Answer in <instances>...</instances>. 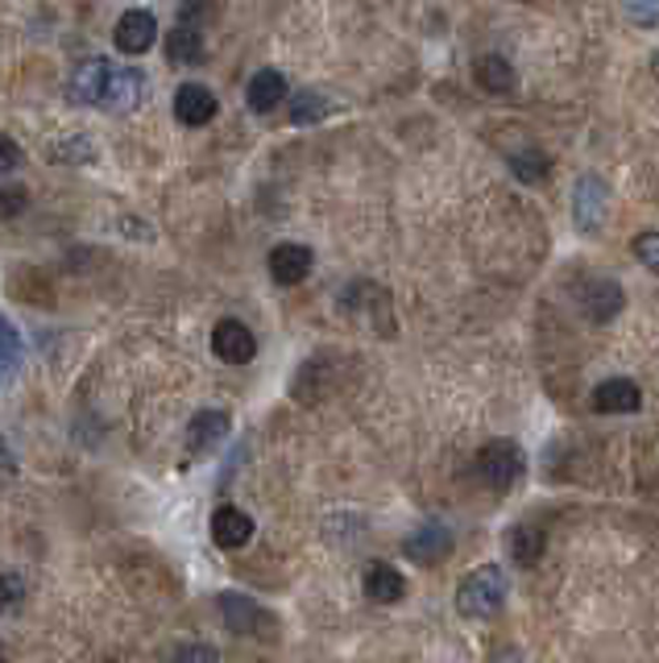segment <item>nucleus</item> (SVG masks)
<instances>
[{
    "instance_id": "obj_1",
    "label": "nucleus",
    "mask_w": 659,
    "mask_h": 663,
    "mask_svg": "<svg viewBox=\"0 0 659 663\" xmlns=\"http://www.w3.org/2000/svg\"><path fill=\"white\" fill-rule=\"evenodd\" d=\"M507 594H510L507 573L498 564H481V568H474L469 577L460 580L457 610L465 618H493V613L507 606Z\"/></svg>"
},
{
    "instance_id": "obj_2",
    "label": "nucleus",
    "mask_w": 659,
    "mask_h": 663,
    "mask_svg": "<svg viewBox=\"0 0 659 663\" xmlns=\"http://www.w3.org/2000/svg\"><path fill=\"white\" fill-rule=\"evenodd\" d=\"M527 473V460L519 452V443L510 440H493L477 452V481L493 493H507L519 477Z\"/></svg>"
},
{
    "instance_id": "obj_3",
    "label": "nucleus",
    "mask_w": 659,
    "mask_h": 663,
    "mask_svg": "<svg viewBox=\"0 0 659 663\" xmlns=\"http://www.w3.org/2000/svg\"><path fill=\"white\" fill-rule=\"evenodd\" d=\"M212 353H216L224 365H249V361L257 357L254 332L241 320H220L216 332H212Z\"/></svg>"
},
{
    "instance_id": "obj_4",
    "label": "nucleus",
    "mask_w": 659,
    "mask_h": 663,
    "mask_svg": "<svg viewBox=\"0 0 659 663\" xmlns=\"http://www.w3.org/2000/svg\"><path fill=\"white\" fill-rule=\"evenodd\" d=\"M573 212H576V224L589 233V228H602L606 224V212H609V191L606 183L597 179V174H585L581 183H576V200H573Z\"/></svg>"
},
{
    "instance_id": "obj_5",
    "label": "nucleus",
    "mask_w": 659,
    "mask_h": 663,
    "mask_svg": "<svg viewBox=\"0 0 659 663\" xmlns=\"http://www.w3.org/2000/svg\"><path fill=\"white\" fill-rule=\"evenodd\" d=\"M403 552L415 564H427V568H432V564H444L453 556V531L439 527V523H427V527H419L406 539Z\"/></svg>"
},
{
    "instance_id": "obj_6",
    "label": "nucleus",
    "mask_w": 659,
    "mask_h": 663,
    "mask_svg": "<svg viewBox=\"0 0 659 663\" xmlns=\"http://www.w3.org/2000/svg\"><path fill=\"white\" fill-rule=\"evenodd\" d=\"M153 38H158V21H153V13H146V9H129V13L117 21L113 42H117L120 54H146L153 46Z\"/></svg>"
},
{
    "instance_id": "obj_7",
    "label": "nucleus",
    "mask_w": 659,
    "mask_h": 663,
    "mask_svg": "<svg viewBox=\"0 0 659 663\" xmlns=\"http://www.w3.org/2000/svg\"><path fill=\"white\" fill-rule=\"evenodd\" d=\"M623 303H626V295H623V287H618L614 278H593L589 287L581 290V307H585V316H589L593 323L618 320Z\"/></svg>"
},
{
    "instance_id": "obj_8",
    "label": "nucleus",
    "mask_w": 659,
    "mask_h": 663,
    "mask_svg": "<svg viewBox=\"0 0 659 663\" xmlns=\"http://www.w3.org/2000/svg\"><path fill=\"white\" fill-rule=\"evenodd\" d=\"M642 407V391L630 377H609L593 391V410L602 415H635Z\"/></svg>"
},
{
    "instance_id": "obj_9",
    "label": "nucleus",
    "mask_w": 659,
    "mask_h": 663,
    "mask_svg": "<svg viewBox=\"0 0 659 663\" xmlns=\"http://www.w3.org/2000/svg\"><path fill=\"white\" fill-rule=\"evenodd\" d=\"M108 79H113V63L108 58H84L75 67V75H71V92H75L79 104H104Z\"/></svg>"
},
{
    "instance_id": "obj_10",
    "label": "nucleus",
    "mask_w": 659,
    "mask_h": 663,
    "mask_svg": "<svg viewBox=\"0 0 659 663\" xmlns=\"http://www.w3.org/2000/svg\"><path fill=\"white\" fill-rule=\"evenodd\" d=\"M311 249L307 245H295V240H287V245H278L270 254V278L278 282V287H295V282H304L307 274H311Z\"/></svg>"
},
{
    "instance_id": "obj_11",
    "label": "nucleus",
    "mask_w": 659,
    "mask_h": 663,
    "mask_svg": "<svg viewBox=\"0 0 659 663\" xmlns=\"http://www.w3.org/2000/svg\"><path fill=\"white\" fill-rule=\"evenodd\" d=\"M365 594L370 601H382V606H394V601H403L406 597V577L386 560H373L365 568Z\"/></svg>"
},
{
    "instance_id": "obj_12",
    "label": "nucleus",
    "mask_w": 659,
    "mask_h": 663,
    "mask_svg": "<svg viewBox=\"0 0 659 663\" xmlns=\"http://www.w3.org/2000/svg\"><path fill=\"white\" fill-rule=\"evenodd\" d=\"M212 539L220 547H245L254 539V518L245 511H237V506H220L212 514Z\"/></svg>"
},
{
    "instance_id": "obj_13",
    "label": "nucleus",
    "mask_w": 659,
    "mask_h": 663,
    "mask_svg": "<svg viewBox=\"0 0 659 663\" xmlns=\"http://www.w3.org/2000/svg\"><path fill=\"white\" fill-rule=\"evenodd\" d=\"M174 117L183 125H208L216 117V96L200 84H183L174 92Z\"/></svg>"
},
{
    "instance_id": "obj_14",
    "label": "nucleus",
    "mask_w": 659,
    "mask_h": 663,
    "mask_svg": "<svg viewBox=\"0 0 659 663\" xmlns=\"http://www.w3.org/2000/svg\"><path fill=\"white\" fill-rule=\"evenodd\" d=\"M220 613H224V622L233 634H245V639H257V630L266 622V613L257 610L254 601L245 594H224L220 597Z\"/></svg>"
},
{
    "instance_id": "obj_15",
    "label": "nucleus",
    "mask_w": 659,
    "mask_h": 663,
    "mask_svg": "<svg viewBox=\"0 0 659 663\" xmlns=\"http://www.w3.org/2000/svg\"><path fill=\"white\" fill-rule=\"evenodd\" d=\"M228 436V415L224 410H200L187 427V448L191 452H212Z\"/></svg>"
},
{
    "instance_id": "obj_16",
    "label": "nucleus",
    "mask_w": 659,
    "mask_h": 663,
    "mask_svg": "<svg viewBox=\"0 0 659 663\" xmlns=\"http://www.w3.org/2000/svg\"><path fill=\"white\" fill-rule=\"evenodd\" d=\"M141 100H146V75L137 67H113L104 104H108V108H137Z\"/></svg>"
},
{
    "instance_id": "obj_17",
    "label": "nucleus",
    "mask_w": 659,
    "mask_h": 663,
    "mask_svg": "<svg viewBox=\"0 0 659 663\" xmlns=\"http://www.w3.org/2000/svg\"><path fill=\"white\" fill-rule=\"evenodd\" d=\"M283 96H287V79L274 67L257 71L254 79H249V92H245V100H249L254 113H274V108L283 104Z\"/></svg>"
},
{
    "instance_id": "obj_18",
    "label": "nucleus",
    "mask_w": 659,
    "mask_h": 663,
    "mask_svg": "<svg viewBox=\"0 0 659 663\" xmlns=\"http://www.w3.org/2000/svg\"><path fill=\"white\" fill-rule=\"evenodd\" d=\"M474 79L486 87V92H498V96H502V92H514V67H510L502 54H481L474 63Z\"/></svg>"
},
{
    "instance_id": "obj_19",
    "label": "nucleus",
    "mask_w": 659,
    "mask_h": 663,
    "mask_svg": "<svg viewBox=\"0 0 659 663\" xmlns=\"http://www.w3.org/2000/svg\"><path fill=\"white\" fill-rule=\"evenodd\" d=\"M167 54L170 63H203V34L200 25H174L167 34Z\"/></svg>"
},
{
    "instance_id": "obj_20",
    "label": "nucleus",
    "mask_w": 659,
    "mask_h": 663,
    "mask_svg": "<svg viewBox=\"0 0 659 663\" xmlns=\"http://www.w3.org/2000/svg\"><path fill=\"white\" fill-rule=\"evenodd\" d=\"M507 547H510V560L519 564V568H535V564L543 560V531L514 527L507 535Z\"/></svg>"
},
{
    "instance_id": "obj_21",
    "label": "nucleus",
    "mask_w": 659,
    "mask_h": 663,
    "mask_svg": "<svg viewBox=\"0 0 659 663\" xmlns=\"http://www.w3.org/2000/svg\"><path fill=\"white\" fill-rule=\"evenodd\" d=\"M332 113V100L323 92H295V104H290V125H316Z\"/></svg>"
},
{
    "instance_id": "obj_22",
    "label": "nucleus",
    "mask_w": 659,
    "mask_h": 663,
    "mask_svg": "<svg viewBox=\"0 0 659 663\" xmlns=\"http://www.w3.org/2000/svg\"><path fill=\"white\" fill-rule=\"evenodd\" d=\"M510 171H514V179H523V183H543L552 174V158L543 150H519L510 158Z\"/></svg>"
},
{
    "instance_id": "obj_23",
    "label": "nucleus",
    "mask_w": 659,
    "mask_h": 663,
    "mask_svg": "<svg viewBox=\"0 0 659 663\" xmlns=\"http://www.w3.org/2000/svg\"><path fill=\"white\" fill-rule=\"evenodd\" d=\"M0 341H4V382H9V377L18 374V361H21V336L9 320L0 323Z\"/></svg>"
},
{
    "instance_id": "obj_24",
    "label": "nucleus",
    "mask_w": 659,
    "mask_h": 663,
    "mask_svg": "<svg viewBox=\"0 0 659 663\" xmlns=\"http://www.w3.org/2000/svg\"><path fill=\"white\" fill-rule=\"evenodd\" d=\"M92 158H96V146L84 137H71L63 146H54V162H92Z\"/></svg>"
},
{
    "instance_id": "obj_25",
    "label": "nucleus",
    "mask_w": 659,
    "mask_h": 663,
    "mask_svg": "<svg viewBox=\"0 0 659 663\" xmlns=\"http://www.w3.org/2000/svg\"><path fill=\"white\" fill-rule=\"evenodd\" d=\"M626 4V18L642 25V30H656L659 25V0H623Z\"/></svg>"
},
{
    "instance_id": "obj_26",
    "label": "nucleus",
    "mask_w": 659,
    "mask_h": 663,
    "mask_svg": "<svg viewBox=\"0 0 659 663\" xmlns=\"http://www.w3.org/2000/svg\"><path fill=\"white\" fill-rule=\"evenodd\" d=\"M635 257H639L647 270L659 274V233H642V237H635Z\"/></svg>"
},
{
    "instance_id": "obj_27",
    "label": "nucleus",
    "mask_w": 659,
    "mask_h": 663,
    "mask_svg": "<svg viewBox=\"0 0 659 663\" xmlns=\"http://www.w3.org/2000/svg\"><path fill=\"white\" fill-rule=\"evenodd\" d=\"M174 663H220V655L212 643H187L183 651L174 655Z\"/></svg>"
},
{
    "instance_id": "obj_28",
    "label": "nucleus",
    "mask_w": 659,
    "mask_h": 663,
    "mask_svg": "<svg viewBox=\"0 0 659 663\" xmlns=\"http://www.w3.org/2000/svg\"><path fill=\"white\" fill-rule=\"evenodd\" d=\"M21 597H25V580H21L18 573L9 568V573H4V610H9V613L18 610Z\"/></svg>"
},
{
    "instance_id": "obj_29",
    "label": "nucleus",
    "mask_w": 659,
    "mask_h": 663,
    "mask_svg": "<svg viewBox=\"0 0 659 663\" xmlns=\"http://www.w3.org/2000/svg\"><path fill=\"white\" fill-rule=\"evenodd\" d=\"M212 18V0H183V25H203Z\"/></svg>"
},
{
    "instance_id": "obj_30",
    "label": "nucleus",
    "mask_w": 659,
    "mask_h": 663,
    "mask_svg": "<svg viewBox=\"0 0 659 663\" xmlns=\"http://www.w3.org/2000/svg\"><path fill=\"white\" fill-rule=\"evenodd\" d=\"M0 153H4V158H0V171H4V174L18 171L21 150H18V141H13V137H4V141H0Z\"/></svg>"
},
{
    "instance_id": "obj_31",
    "label": "nucleus",
    "mask_w": 659,
    "mask_h": 663,
    "mask_svg": "<svg viewBox=\"0 0 659 663\" xmlns=\"http://www.w3.org/2000/svg\"><path fill=\"white\" fill-rule=\"evenodd\" d=\"M21 207H25V191H21V188H4V221H13Z\"/></svg>"
},
{
    "instance_id": "obj_32",
    "label": "nucleus",
    "mask_w": 659,
    "mask_h": 663,
    "mask_svg": "<svg viewBox=\"0 0 659 663\" xmlns=\"http://www.w3.org/2000/svg\"><path fill=\"white\" fill-rule=\"evenodd\" d=\"M490 663H523V655L514 651V646H502V651H493V660Z\"/></svg>"
}]
</instances>
